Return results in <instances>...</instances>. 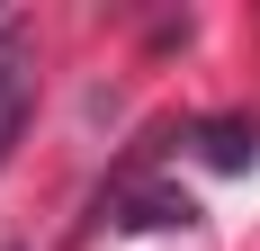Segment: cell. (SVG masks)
I'll list each match as a JSON object with an SVG mask.
<instances>
[{"label":"cell","instance_id":"obj_1","mask_svg":"<svg viewBox=\"0 0 260 251\" xmlns=\"http://www.w3.org/2000/svg\"><path fill=\"white\" fill-rule=\"evenodd\" d=\"M27 117H36V72H27V45H0V171H9V152L27 144Z\"/></svg>","mask_w":260,"mask_h":251},{"label":"cell","instance_id":"obj_2","mask_svg":"<svg viewBox=\"0 0 260 251\" xmlns=\"http://www.w3.org/2000/svg\"><path fill=\"white\" fill-rule=\"evenodd\" d=\"M198 152H207L215 171H251V162H260V125L251 117H207V125H198Z\"/></svg>","mask_w":260,"mask_h":251}]
</instances>
